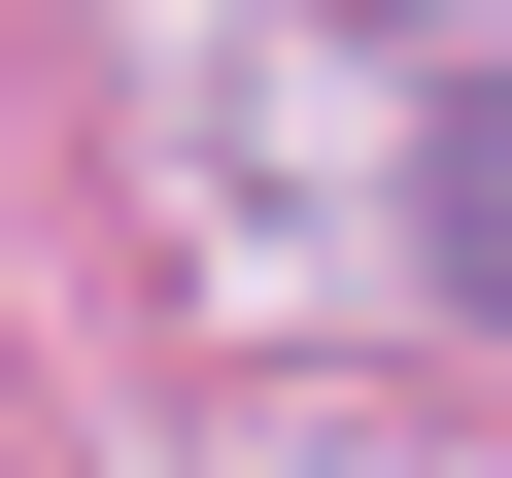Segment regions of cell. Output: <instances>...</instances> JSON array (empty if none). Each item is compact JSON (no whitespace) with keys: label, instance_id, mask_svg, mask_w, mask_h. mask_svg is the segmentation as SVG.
<instances>
[{"label":"cell","instance_id":"1","mask_svg":"<svg viewBox=\"0 0 512 478\" xmlns=\"http://www.w3.org/2000/svg\"><path fill=\"white\" fill-rule=\"evenodd\" d=\"M410 239H444V308H512V69H444V137H410Z\"/></svg>","mask_w":512,"mask_h":478}]
</instances>
